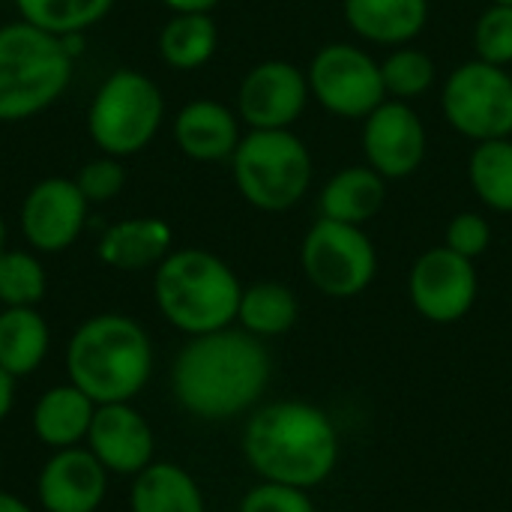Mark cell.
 Masks as SVG:
<instances>
[{
    "label": "cell",
    "mask_w": 512,
    "mask_h": 512,
    "mask_svg": "<svg viewBox=\"0 0 512 512\" xmlns=\"http://www.w3.org/2000/svg\"><path fill=\"white\" fill-rule=\"evenodd\" d=\"M231 174L255 210L285 213L312 186V153L291 129H249L231 156Z\"/></svg>",
    "instance_id": "8992f818"
},
{
    "label": "cell",
    "mask_w": 512,
    "mask_h": 512,
    "mask_svg": "<svg viewBox=\"0 0 512 512\" xmlns=\"http://www.w3.org/2000/svg\"><path fill=\"white\" fill-rule=\"evenodd\" d=\"M480 294V276L471 258L447 246L426 249L408 273V300L429 324L462 321Z\"/></svg>",
    "instance_id": "8fae6325"
},
{
    "label": "cell",
    "mask_w": 512,
    "mask_h": 512,
    "mask_svg": "<svg viewBox=\"0 0 512 512\" xmlns=\"http://www.w3.org/2000/svg\"><path fill=\"white\" fill-rule=\"evenodd\" d=\"M306 78L312 99L345 120H366L387 99L381 63L351 42L324 45L312 57Z\"/></svg>",
    "instance_id": "30bf717a"
},
{
    "label": "cell",
    "mask_w": 512,
    "mask_h": 512,
    "mask_svg": "<svg viewBox=\"0 0 512 512\" xmlns=\"http://www.w3.org/2000/svg\"><path fill=\"white\" fill-rule=\"evenodd\" d=\"M48 291V276L33 252L6 249L0 255V306H39Z\"/></svg>",
    "instance_id": "f1b7e54d"
},
{
    "label": "cell",
    "mask_w": 512,
    "mask_h": 512,
    "mask_svg": "<svg viewBox=\"0 0 512 512\" xmlns=\"http://www.w3.org/2000/svg\"><path fill=\"white\" fill-rule=\"evenodd\" d=\"M474 51L492 66H512V6L489 3L474 24Z\"/></svg>",
    "instance_id": "f546056e"
},
{
    "label": "cell",
    "mask_w": 512,
    "mask_h": 512,
    "mask_svg": "<svg viewBox=\"0 0 512 512\" xmlns=\"http://www.w3.org/2000/svg\"><path fill=\"white\" fill-rule=\"evenodd\" d=\"M90 201L69 177L39 180L21 201V234L30 249L54 255L69 249L87 225Z\"/></svg>",
    "instance_id": "5bb4252c"
},
{
    "label": "cell",
    "mask_w": 512,
    "mask_h": 512,
    "mask_svg": "<svg viewBox=\"0 0 512 512\" xmlns=\"http://www.w3.org/2000/svg\"><path fill=\"white\" fill-rule=\"evenodd\" d=\"M75 57L60 36L27 21L0 27V123L27 120L54 105L72 81Z\"/></svg>",
    "instance_id": "5b68a950"
},
{
    "label": "cell",
    "mask_w": 512,
    "mask_h": 512,
    "mask_svg": "<svg viewBox=\"0 0 512 512\" xmlns=\"http://www.w3.org/2000/svg\"><path fill=\"white\" fill-rule=\"evenodd\" d=\"M444 246L453 249L456 255H462V258L477 261L492 246V225H489V219L483 213H474V210L456 213L450 219V225H447Z\"/></svg>",
    "instance_id": "d6a6232c"
},
{
    "label": "cell",
    "mask_w": 512,
    "mask_h": 512,
    "mask_svg": "<svg viewBox=\"0 0 512 512\" xmlns=\"http://www.w3.org/2000/svg\"><path fill=\"white\" fill-rule=\"evenodd\" d=\"M429 135L411 102L384 99L363 120V153L366 165L384 180H405L420 171L426 159Z\"/></svg>",
    "instance_id": "4fadbf2b"
},
{
    "label": "cell",
    "mask_w": 512,
    "mask_h": 512,
    "mask_svg": "<svg viewBox=\"0 0 512 512\" xmlns=\"http://www.w3.org/2000/svg\"><path fill=\"white\" fill-rule=\"evenodd\" d=\"M381 78H384L387 99L411 102V99L426 96L435 87L438 69L426 51L411 48V45H399L396 51H390L381 60Z\"/></svg>",
    "instance_id": "83f0119b"
},
{
    "label": "cell",
    "mask_w": 512,
    "mask_h": 512,
    "mask_svg": "<svg viewBox=\"0 0 512 512\" xmlns=\"http://www.w3.org/2000/svg\"><path fill=\"white\" fill-rule=\"evenodd\" d=\"M84 444L102 462V468L117 477L141 474L156 453L153 429L147 417L138 408H132V402L96 405Z\"/></svg>",
    "instance_id": "9a60e30c"
},
{
    "label": "cell",
    "mask_w": 512,
    "mask_h": 512,
    "mask_svg": "<svg viewBox=\"0 0 512 512\" xmlns=\"http://www.w3.org/2000/svg\"><path fill=\"white\" fill-rule=\"evenodd\" d=\"M171 12H213L222 0H162Z\"/></svg>",
    "instance_id": "e575fe53"
},
{
    "label": "cell",
    "mask_w": 512,
    "mask_h": 512,
    "mask_svg": "<svg viewBox=\"0 0 512 512\" xmlns=\"http://www.w3.org/2000/svg\"><path fill=\"white\" fill-rule=\"evenodd\" d=\"M108 495V471L87 447L54 450L36 477L45 512H96Z\"/></svg>",
    "instance_id": "2e32d148"
},
{
    "label": "cell",
    "mask_w": 512,
    "mask_h": 512,
    "mask_svg": "<svg viewBox=\"0 0 512 512\" xmlns=\"http://www.w3.org/2000/svg\"><path fill=\"white\" fill-rule=\"evenodd\" d=\"M129 512H207L198 480L174 462H150L132 477Z\"/></svg>",
    "instance_id": "7402d4cb"
},
{
    "label": "cell",
    "mask_w": 512,
    "mask_h": 512,
    "mask_svg": "<svg viewBox=\"0 0 512 512\" xmlns=\"http://www.w3.org/2000/svg\"><path fill=\"white\" fill-rule=\"evenodd\" d=\"M339 456V429L312 402L279 399L261 405L243 426V459L270 483L315 489L333 477Z\"/></svg>",
    "instance_id": "7a4b0ae2"
},
{
    "label": "cell",
    "mask_w": 512,
    "mask_h": 512,
    "mask_svg": "<svg viewBox=\"0 0 512 512\" xmlns=\"http://www.w3.org/2000/svg\"><path fill=\"white\" fill-rule=\"evenodd\" d=\"M441 111L474 144L512 138V75L480 57L459 63L444 81Z\"/></svg>",
    "instance_id": "9c48e42d"
},
{
    "label": "cell",
    "mask_w": 512,
    "mask_h": 512,
    "mask_svg": "<svg viewBox=\"0 0 512 512\" xmlns=\"http://www.w3.org/2000/svg\"><path fill=\"white\" fill-rule=\"evenodd\" d=\"M6 252V222H3V213H0V255Z\"/></svg>",
    "instance_id": "8d00e7d4"
},
{
    "label": "cell",
    "mask_w": 512,
    "mask_h": 512,
    "mask_svg": "<svg viewBox=\"0 0 512 512\" xmlns=\"http://www.w3.org/2000/svg\"><path fill=\"white\" fill-rule=\"evenodd\" d=\"M216 45L219 30L210 12H174L159 33V57L177 72H192L210 63Z\"/></svg>",
    "instance_id": "d4e9b609"
},
{
    "label": "cell",
    "mask_w": 512,
    "mask_h": 512,
    "mask_svg": "<svg viewBox=\"0 0 512 512\" xmlns=\"http://www.w3.org/2000/svg\"><path fill=\"white\" fill-rule=\"evenodd\" d=\"M21 21L51 33L72 36L96 27L114 6V0H15Z\"/></svg>",
    "instance_id": "4316f807"
},
{
    "label": "cell",
    "mask_w": 512,
    "mask_h": 512,
    "mask_svg": "<svg viewBox=\"0 0 512 512\" xmlns=\"http://www.w3.org/2000/svg\"><path fill=\"white\" fill-rule=\"evenodd\" d=\"M240 294L243 285L237 273L207 249H171L153 273L156 309L186 336L234 327Z\"/></svg>",
    "instance_id": "277c9868"
},
{
    "label": "cell",
    "mask_w": 512,
    "mask_h": 512,
    "mask_svg": "<svg viewBox=\"0 0 512 512\" xmlns=\"http://www.w3.org/2000/svg\"><path fill=\"white\" fill-rule=\"evenodd\" d=\"M348 27L372 45H408L429 24V0H345Z\"/></svg>",
    "instance_id": "ac0fdd59"
},
{
    "label": "cell",
    "mask_w": 512,
    "mask_h": 512,
    "mask_svg": "<svg viewBox=\"0 0 512 512\" xmlns=\"http://www.w3.org/2000/svg\"><path fill=\"white\" fill-rule=\"evenodd\" d=\"M75 183H78V189L84 192V198L90 204H105V201H114L123 192L126 171H123L120 159L102 153L99 159H90V162L81 165Z\"/></svg>",
    "instance_id": "1f68e13d"
},
{
    "label": "cell",
    "mask_w": 512,
    "mask_h": 512,
    "mask_svg": "<svg viewBox=\"0 0 512 512\" xmlns=\"http://www.w3.org/2000/svg\"><path fill=\"white\" fill-rule=\"evenodd\" d=\"M162 120L165 96L159 84L138 69H117L99 84L87 108V135L99 153L126 159L156 138Z\"/></svg>",
    "instance_id": "52a82bcc"
},
{
    "label": "cell",
    "mask_w": 512,
    "mask_h": 512,
    "mask_svg": "<svg viewBox=\"0 0 512 512\" xmlns=\"http://www.w3.org/2000/svg\"><path fill=\"white\" fill-rule=\"evenodd\" d=\"M12 405H15V378L0 366V423L9 417Z\"/></svg>",
    "instance_id": "836d02e7"
},
{
    "label": "cell",
    "mask_w": 512,
    "mask_h": 512,
    "mask_svg": "<svg viewBox=\"0 0 512 512\" xmlns=\"http://www.w3.org/2000/svg\"><path fill=\"white\" fill-rule=\"evenodd\" d=\"M171 225L159 216H132L114 222L99 240V261L114 270H147L159 267L171 255Z\"/></svg>",
    "instance_id": "d6986e66"
},
{
    "label": "cell",
    "mask_w": 512,
    "mask_h": 512,
    "mask_svg": "<svg viewBox=\"0 0 512 512\" xmlns=\"http://www.w3.org/2000/svg\"><path fill=\"white\" fill-rule=\"evenodd\" d=\"M489 3H504V6H512V0H489Z\"/></svg>",
    "instance_id": "74e56055"
},
{
    "label": "cell",
    "mask_w": 512,
    "mask_h": 512,
    "mask_svg": "<svg viewBox=\"0 0 512 512\" xmlns=\"http://www.w3.org/2000/svg\"><path fill=\"white\" fill-rule=\"evenodd\" d=\"M309 78L288 60L252 66L237 90V117L249 129H291L306 111Z\"/></svg>",
    "instance_id": "7c38bea8"
},
{
    "label": "cell",
    "mask_w": 512,
    "mask_h": 512,
    "mask_svg": "<svg viewBox=\"0 0 512 512\" xmlns=\"http://www.w3.org/2000/svg\"><path fill=\"white\" fill-rule=\"evenodd\" d=\"M237 512H318L309 489L261 480L243 498Z\"/></svg>",
    "instance_id": "4dcf8cb0"
},
{
    "label": "cell",
    "mask_w": 512,
    "mask_h": 512,
    "mask_svg": "<svg viewBox=\"0 0 512 512\" xmlns=\"http://www.w3.org/2000/svg\"><path fill=\"white\" fill-rule=\"evenodd\" d=\"M273 375L264 339L240 327L189 336L171 366L177 405L207 423H222L255 411Z\"/></svg>",
    "instance_id": "6da1fadb"
},
{
    "label": "cell",
    "mask_w": 512,
    "mask_h": 512,
    "mask_svg": "<svg viewBox=\"0 0 512 512\" xmlns=\"http://www.w3.org/2000/svg\"><path fill=\"white\" fill-rule=\"evenodd\" d=\"M0 471H3V456H0Z\"/></svg>",
    "instance_id": "f35d334b"
},
{
    "label": "cell",
    "mask_w": 512,
    "mask_h": 512,
    "mask_svg": "<svg viewBox=\"0 0 512 512\" xmlns=\"http://www.w3.org/2000/svg\"><path fill=\"white\" fill-rule=\"evenodd\" d=\"M468 180L489 210L512 213V138L480 141L468 159Z\"/></svg>",
    "instance_id": "484cf974"
},
{
    "label": "cell",
    "mask_w": 512,
    "mask_h": 512,
    "mask_svg": "<svg viewBox=\"0 0 512 512\" xmlns=\"http://www.w3.org/2000/svg\"><path fill=\"white\" fill-rule=\"evenodd\" d=\"M93 414L96 405L90 396H84L75 384H57L36 399L30 426L36 441L48 450H69L87 441Z\"/></svg>",
    "instance_id": "ffe728a7"
},
{
    "label": "cell",
    "mask_w": 512,
    "mask_h": 512,
    "mask_svg": "<svg viewBox=\"0 0 512 512\" xmlns=\"http://www.w3.org/2000/svg\"><path fill=\"white\" fill-rule=\"evenodd\" d=\"M300 318V300L285 282H255L243 288L237 324L255 339H276L294 330Z\"/></svg>",
    "instance_id": "cb8c5ba5"
},
{
    "label": "cell",
    "mask_w": 512,
    "mask_h": 512,
    "mask_svg": "<svg viewBox=\"0 0 512 512\" xmlns=\"http://www.w3.org/2000/svg\"><path fill=\"white\" fill-rule=\"evenodd\" d=\"M51 348L48 321L36 306L0 309V366L18 381L33 375Z\"/></svg>",
    "instance_id": "603a6c76"
},
{
    "label": "cell",
    "mask_w": 512,
    "mask_h": 512,
    "mask_svg": "<svg viewBox=\"0 0 512 512\" xmlns=\"http://www.w3.org/2000/svg\"><path fill=\"white\" fill-rule=\"evenodd\" d=\"M240 117L216 99L186 102L174 117V141L183 156L195 162L231 159L240 144Z\"/></svg>",
    "instance_id": "e0dca14e"
},
{
    "label": "cell",
    "mask_w": 512,
    "mask_h": 512,
    "mask_svg": "<svg viewBox=\"0 0 512 512\" xmlns=\"http://www.w3.org/2000/svg\"><path fill=\"white\" fill-rule=\"evenodd\" d=\"M0 512H36L27 501H21L18 495H12V492H3L0 489Z\"/></svg>",
    "instance_id": "d590c367"
},
{
    "label": "cell",
    "mask_w": 512,
    "mask_h": 512,
    "mask_svg": "<svg viewBox=\"0 0 512 512\" xmlns=\"http://www.w3.org/2000/svg\"><path fill=\"white\" fill-rule=\"evenodd\" d=\"M300 264L315 291L333 300L360 297L378 276V252L360 225L318 219L300 246Z\"/></svg>",
    "instance_id": "ba28073f"
},
{
    "label": "cell",
    "mask_w": 512,
    "mask_h": 512,
    "mask_svg": "<svg viewBox=\"0 0 512 512\" xmlns=\"http://www.w3.org/2000/svg\"><path fill=\"white\" fill-rule=\"evenodd\" d=\"M387 201V180L369 165H351L336 171L318 198V210L324 219H336L345 225L372 222Z\"/></svg>",
    "instance_id": "44dd1931"
},
{
    "label": "cell",
    "mask_w": 512,
    "mask_h": 512,
    "mask_svg": "<svg viewBox=\"0 0 512 512\" xmlns=\"http://www.w3.org/2000/svg\"><path fill=\"white\" fill-rule=\"evenodd\" d=\"M147 330L120 312H102L75 327L66 345V372L93 405L132 402L153 375Z\"/></svg>",
    "instance_id": "3957f363"
}]
</instances>
